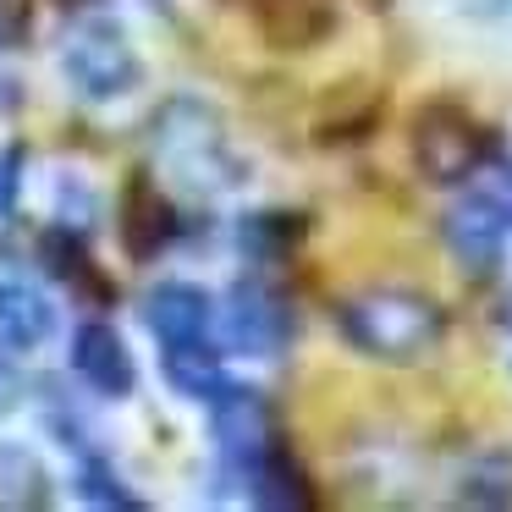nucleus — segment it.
<instances>
[{"mask_svg":"<svg viewBox=\"0 0 512 512\" xmlns=\"http://www.w3.org/2000/svg\"><path fill=\"white\" fill-rule=\"evenodd\" d=\"M72 490H78V501H89V507H105V512H144V507H149V501L138 496V490L127 485L122 474H116V463L100 452V446L78 452V468H72Z\"/></svg>","mask_w":512,"mask_h":512,"instance_id":"obj_16","label":"nucleus"},{"mask_svg":"<svg viewBox=\"0 0 512 512\" xmlns=\"http://www.w3.org/2000/svg\"><path fill=\"white\" fill-rule=\"evenodd\" d=\"M149 144H155L160 166H171V177L188 182L193 193H226L248 182V166L232 155L221 111L193 100V94H177V100L160 105Z\"/></svg>","mask_w":512,"mask_h":512,"instance_id":"obj_3","label":"nucleus"},{"mask_svg":"<svg viewBox=\"0 0 512 512\" xmlns=\"http://www.w3.org/2000/svg\"><path fill=\"white\" fill-rule=\"evenodd\" d=\"M331 325L358 358H375L386 369H413L446 347V309L419 287H397V281H375L364 292L336 298Z\"/></svg>","mask_w":512,"mask_h":512,"instance_id":"obj_1","label":"nucleus"},{"mask_svg":"<svg viewBox=\"0 0 512 512\" xmlns=\"http://www.w3.org/2000/svg\"><path fill=\"white\" fill-rule=\"evenodd\" d=\"M23 397H28V380H23V369L12 364V353H0V419L23 408Z\"/></svg>","mask_w":512,"mask_h":512,"instance_id":"obj_21","label":"nucleus"},{"mask_svg":"<svg viewBox=\"0 0 512 512\" xmlns=\"http://www.w3.org/2000/svg\"><path fill=\"white\" fill-rule=\"evenodd\" d=\"M138 320L160 347H182V342H204L215 336V298L199 281H155L138 303Z\"/></svg>","mask_w":512,"mask_h":512,"instance_id":"obj_9","label":"nucleus"},{"mask_svg":"<svg viewBox=\"0 0 512 512\" xmlns=\"http://www.w3.org/2000/svg\"><path fill=\"white\" fill-rule=\"evenodd\" d=\"M490 171H496V177H490L485 188L496 193V204H501V210H507V226H512V155H501V160H496V166H490Z\"/></svg>","mask_w":512,"mask_h":512,"instance_id":"obj_22","label":"nucleus"},{"mask_svg":"<svg viewBox=\"0 0 512 512\" xmlns=\"http://www.w3.org/2000/svg\"><path fill=\"white\" fill-rule=\"evenodd\" d=\"M0 50H12V12L0 6Z\"/></svg>","mask_w":512,"mask_h":512,"instance_id":"obj_23","label":"nucleus"},{"mask_svg":"<svg viewBox=\"0 0 512 512\" xmlns=\"http://www.w3.org/2000/svg\"><path fill=\"white\" fill-rule=\"evenodd\" d=\"M72 375L105 402H127L138 391V358L127 353L122 331L111 320H83L72 331Z\"/></svg>","mask_w":512,"mask_h":512,"instance_id":"obj_8","label":"nucleus"},{"mask_svg":"<svg viewBox=\"0 0 512 512\" xmlns=\"http://www.w3.org/2000/svg\"><path fill=\"white\" fill-rule=\"evenodd\" d=\"M177 237H182L177 204H171L166 193H160L144 171H138V177L127 182V193H122V243H127V254L144 265V259L166 254Z\"/></svg>","mask_w":512,"mask_h":512,"instance_id":"obj_11","label":"nucleus"},{"mask_svg":"<svg viewBox=\"0 0 512 512\" xmlns=\"http://www.w3.org/2000/svg\"><path fill=\"white\" fill-rule=\"evenodd\" d=\"M50 474L28 446L0 441V507H50Z\"/></svg>","mask_w":512,"mask_h":512,"instance_id":"obj_17","label":"nucleus"},{"mask_svg":"<svg viewBox=\"0 0 512 512\" xmlns=\"http://www.w3.org/2000/svg\"><path fill=\"white\" fill-rule=\"evenodd\" d=\"M303 237H309V215L303 210H254L237 221V248H243L248 265H287L292 254L303 248Z\"/></svg>","mask_w":512,"mask_h":512,"instance_id":"obj_14","label":"nucleus"},{"mask_svg":"<svg viewBox=\"0 0 512 512\" xmlns=\"http://www.w3.org/2000/svg\"><path fill=\"white\" fill-rule=\"evenodd\" d=\"M457 501H463V507H490V512L512 507V446L479 457L463 474V485H457Z\"/></svg>","mask_w":512,"mask_h":512,"instance_id":"obj_18","label":"nucleus"},{"mask_svg":"<svg viewBox=\"0 0 512 512\" xmlns=\"http://www.w3.org/2000/svg\"><path fill=\"white\" fill-rule=\"evenodd\" d=\"M380 116H386V100H369L364 111L325 122V127H320V149H347V144H364V138L380 127Z\"/></svg>","mask_w":512,"mask_h":512,"instance_id":"obj_19","label":"nucleus"},{"mask_svg":"<svg viewBox=\"0 0 512 512\" xmlns=\"http://www.w3.org/2000/svg\"><path fill=\"white\" fill-rule=\"evenodd\" d=\"M56 336V303L28 281H0V353H39Z\"/></svg>","mask_w":512,"mask_h":512,"instance_id":"obj_12","label":"nucleus"},{"mask_svg":"<svg viewBox=\"0 0 512 512\" xmlns=\"http://www.w3.org/2000/svg\"><path fill=\"white\" fill-rule=\"evenodd\" d=\"M23 149H0V215H12L17 210V193H23Z\"/></svg>","mask_w":512,"mask_h":512,"instance_id":"obj_20","label":"nucleus"},{"mask_svg":"<svg viewBox=\"0 0 512 512\" xmlns=\"http://www.w3.org/2000/svg\"><path fill=\"white\" fill-rule=\"evenodd\" d=\"M507 237H512L507 210L496 204L490 188H468L441 215V243L452 254V265L463 270L468 287H485V281L501 276V265H507Z\"/></svg>","mask_w":512,"mask_h":512,"instance_id":"obj_7","label":"nucleus"},{"mask_svg":"<svg viewBox=\"0 0 512 512\" xmlns=\"http://www.w3.org/2000/svg\"><path fill=\"white\" fill-rule=\"evenodd\" d=\"M254 12L276 50H309L336 28V12L325 0H254Z\"/></svg>","mask_w":512,"mask_h":512,"instance_id":"obj_15","label":"nucleus"},{"mask_svg":"<svg viewBox=\"0 0 512 512\" xmlns=\"http://www.w3.org/2000/svg\"><path fill=\"white\" fill-rule=\"evenodd\" d=\"M204 408H210V435H215V485L243 496V479L254 468V457L281 435L276 413H270L265 391L243 386V380H226Z\"/></svg>","mask_w":512,"mask_h":512,"instance_id":"obj_6","label":"nucleus"},{"mask_svg":"<svg viewBox=\"0 0 512 512\" xmlns=\"http://www.w3.org/2000/svg\"><path fill=\"white\" fill-rule=\"evenodd\" d=\"M408 149L430 188H468L507 155V138H501V127L479 122L457 94H435L413 111Z\"/></svg>","mask_w":512,"mask_h":512,"instance_id":"obj_2","label":"nucleus"},{"mask_svg":"<svg viewBox=\"0 0 512 512\" xmlns=\"http://www.w3.org/2000/svg\"><path fill=\"white\" fill-rule=\"evenodd\" d=\"M61 72L67 83L94 105H111V100H127V94L144 83V56L133 50V39L111 23V17H89L67 34L61 45Z\"/></svg>","mask_w":512,"mask_h":512,"instance_id":"obj_5","label":"nucleus"},{"mask_svg":"<svg viewBox=\"0 0 512 512\" xmlns=\"http://www.w3.org/2000/svg\"><path fill=\"white\" fill-rule=\"evenodd\" d=\"M215 325H221V347L237 358H281L292 342H298V298L270 276L265 265L243 270V276L226 287L221 309H215Z\"/></svg>","mask_w":512,"mask_h":512,"instance_id":"obj_4","label":"nucleus"},{"mask_svg":"<svg viewBox=\"0 0 512 512\" xmlns=\"http://www.w3.org/2000/svg\"><path fill=\"white\" fill-rule=\"evenodd\" d=\"M160 375H166V386L188 402H210L215 391L232 380L226 375V347L215 342V336L182 342V347H160Z\"/></svg>","mask_w":512,"mask_h":512,"instance_id":"obj_13","label":"nucleus"},{"mask_svg":"<svg viewBox=\"0 0 512 512\" xmlns=\"http://www.w3.org/2000/svg\"><path fill=\"white\" fill-rule=\"evenodd\" d=\"M243 501H248V507H265V512H314V507H320V490H314L309 468L298 463L292 441H281V435H276V441L254 457V468H248Z\"/></svg>","mask_w":512,"mask_h":512,"instance_id":"obj_10","label":"nucleus"}]
</instances>
